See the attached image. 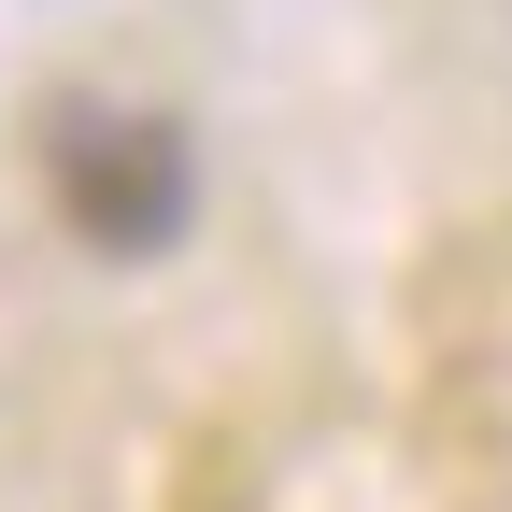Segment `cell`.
<instances>
[{"label":"cell","mask_w":512,"mask_h":512,"mask_svg":"<svg viewBox=\"0 0 512 512\" xmlns=\"http://www.w3.org/2000/svg\"><path fill=\"white\" fill-rule=\"evenodd\" d=\"M43 185H57V214H72V242H100V256H157V242L185 228V200H200V157H185L171 114L57 100V128H43Z\"/></svg>","instance_id":"1"}]
</instances>
